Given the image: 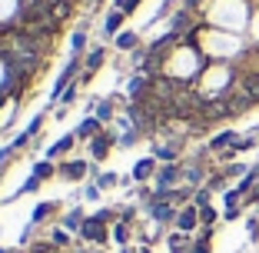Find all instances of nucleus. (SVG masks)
Returning <instances> with one entry per match:
<instances>
[{
	"label": "nucleus",
	"instance_id": "1",
	"mask_svg": "<svg viewBox=\"0 0 259 253\" xmlns=\"http://www.w3.org/2000/svg\"><path fill=\"white\" fill-rule=\"evenodd\" d=\"M146 210H150V216H153L156 223H173L176 213H180V207H176L173 200H166V197H153Z\"/></svg>",
	"mask_w": 259,
	"mask_h": 253
},
{
	"label": "nucleus",
	"instance_id": "2",
	"mask_svg": "<svg viewBox=\"0 0 259 253\" xmlns=\"http://www.w3.org/2000/svg\"><path fill=\"white\" fill-rule=\"evenodd\" d=\"M80 237L87 240V243H107V237H110V230H107V223L100 220V216H87L83 220V227H80Z\"/></svg>",
	"mask_w": 259,
	"mask_h": 253
},
{
	"label": "nucleus",
	"instance_id": "3",
	"mask_svg": "<svg viewBox=\"0 0 259 253\" xmlns=\"http://www.w3.org/2000/svg\"><path fill=\"white\" fill-rule=\"evenodd\" d=\"M153 180H156V193H166V190H173V187L183 180V167H180V163H166L163 170H156Z\"/></svg>",
	"mask_w": 259,
	"mask_h": 253
},
{
	"label": "nucleus",
	"instance_id": "4",
	"mask_svg": "<svg viewBox=\"0 0 259 253\" xmlns=\"http://www.w3.org/2000/svg\"><path fill=\"white\" fill-rule=\"evenodd\" d=\"M76 70H80V57H73V60H67V67L60 70V77L54 80V90H50V100H60L63 90L67 87H73V77H76Z\"/></svg>",
	"mask_w": 259,
	"mask_h": 253
},
{
	"label": "nucleus",
	"instance_id": "5",
	"mask_svg": "<svg viewBox=\"0 0 259 253\" xmlns=\"http://www.w3.org/2000/svg\"><path fill=\"white\" fill-rule=\"evenodd\" d=\"M116 140H120V137H116L113 130H100L97 137L90 140V157H93V160H107V154L113 150Z\"/></svg>",
	"mask_w": 259,
	"mask_h": 253
},
{
	"label": "nucleus",
	"instance_id": "6",
	"mask_svg": "<svg viewBox=\"0 0 259 253\" xmlns=\"http://www.w3.org/2000/svg\"><path fill=\"white\" fill-rule=\"evenodd\" d=\"M176 230L183 233H193L199 227V207H193V203H186V207H180V213H176Z\"/></svg>",
	"mask_w": 259,
	"mask_h": 253
},
{
	"label": "nucleus",
	"instance_id": "7",
	"mask_svg": "<svg viewBox=\"0 0 259 253\" xmlns=\"http://www.w3.org/2000/svg\"><path fill=\"white\" fill-rule=\"evenodd\" d=\"M87 173H90V167H87V160H67L60 163V170H57V176H63V180H87Z\"/></svg>",
	"mask_w": 259,
	"mask_h": 253
},
{
	"label": "nucleus",
	"instance_id": "8",
	"mask_svg": "<svg viewBox=\"0 0 259 253\" xmlns=\"http://www.w3.org/2000/svg\"><path fill=\"white\" fill-rule=\"evenodd\" d=\"M153 176H156V157H140L133 163V180L143 184V180H153Z\"/></svg>",
	"mask_w": 259,
	"mask_h": 253
},
{
	"label": "nucleus",
	"instance_id": "9",
	"mask_svg": "<svg viewBox=\"0 0 259 253\" xmlns=\"http://www.w3.org/2000/svg\"><path fill=\"white\" fill-rule=\"evenodd\" d=\"M166 246H169V253H190L193 237H190V233H183V230H173L166 237Z\"/></svg>",
	"mask_w": 259,
	"mask_h": 253
},
{
	"label": "nucleus",
	"instance_id": "10",
	"mask_svg": "<svg viewBox=\"0 0 259 253\" xmlns=\"http://www.w3.org/2000/svg\"><path fill=\"white\" fill-rule=\"evenodd\" d=\"M100 130H103V123H100L97 117H83L80 127H76V140H93Z\"/></svg>",
	"mask_w": 259,
	"mask_h": 253
},
{
	"label": "nucleus",
	"instance_id": "11",
	"mask_svg": "<svg viewBox=\"0 0 259 253\" xmlns=\"http://www.w3.org/2000/svg\"><path fill=\"white\" fill-rule=\"evenodd\" d=\"M73 143H76V133H67V137H60L57 143H50V150H47V160H54V157L70 154V150H73Z\"/></svg>",
	"mask_w": 259,
	"mask_h": 253
},
{
	"label": "nucleus",
	"instance_id": "12",
	"mask_svg": "<svg viewBox=\"0 0 259 253\" xmlns=\"http://www.w3.org/2000/svg\"><path fill=\"white\" fill-rule=\"evenodd\" d=\"M103 60H107V47H93L90 54H87V67H83V74H97L100 67H103Z\"/></svg>",
	"mask_w": 259,
	"mask_h": 253
},
{
	"label": "nucleus",
	"instance_id": "13",
	"mask_svg": "<svg viewBox=\"0 0 259 253\" xmlns=\"http://www.w3.org/2000/svg\"><path fill=\"white\" fill-rule=\"evenodd\" d=\"M54 210H57V203H54V200H44V203H37V207H33L30 223H33V227H37V223H44L47 216H54Z\"/></svg>",
	"mask_w": 259,
	"mask_h": 253
},
{
	"label": "nucleus",
	"instance_id": "14",
	"mask_svg": "<svg viewBox=\"0 0 259 253\" xmlns=\"http://www.w3.org/2000/svg\"><path fill=\"white\" fill-rule=\"evenodd\" d=\"M236 130H223V133H216L213 140H209V150H226V147H233L236 143Z\"/></svg>",
	"mask_w": 259,
	"mask_h": 253
},
{
	"label": "nucleus",
	"instance_id": "15",
	"mask_svg": "<svg viewBox=\"0 0 259 253\" xmlns=\"http://www.w3.org/2000/svg\"><path fill=\"white\" fill-rule=\"evenodd\" d=\"M123 20H126V14H123V10H110L107 14V23H103V30L110 33V37H113V33H120V27H123Z\"/></svg>",
	"mask_w": 259,
	"mask_h": 253
},
{
	"label": "nucleus",
	"instance_id": "16",
	"mask_svg": "<svg viewBox=\"0 0 259 253\" xmlns=\"http://www.w3.org/2000/svg\"><path fill=\"white\" fill-rule=\"evenodd\" d=\"M137 44H140V33H133V30H120L116 33V50H133Z\"/></svg>",
	"mask_w": 259,
	"mask_h": 253
},
{
	"label": "nucleus",
	"instance_id": "17",
	"mask_svg": "<svg viewBox=\"0 0 259 253\" xmlns=\"http://www.w3.org/2000/svg\"><path fill=\"white\" fill-rule=\"evenodd\" d=\"M83 210H70L67 216H63V230H73V233H80V227H83Z\"/></svg>",
	"mask_w": 259,
	"mask_h": 253
},
{
	"label": "nucleus",
	"instance_id": "18",
	"mask_svg": "<svg viewBox=\"0 0 259 253\" xmlns=\"http://www.w3.org/2000/svg\"><path fill=\"white\" fill-rule=\"evenodd\" d=\"M33 176H37V180H50V176H57V167L50 160H37L33 163V170H30Z\"/></svg>",
	"mask_w": 259,
	"mask_h": 253
},
{
	"label": "nucleus",
	"instance_id": "19",
	"mask_svg": "<svg viewBox=\"0 0 259 253\" xmlns=\"http://www.w3.org/2000/svg\"><path fill=\"white\" fill-rule=\"evenodd\" d=\"M113 103H116V100H97V114H93V117H97L100 123H110V120H113Z\"/></svg>",
	"mask_w": 259,
	"mask_h": 253
},
{
	"label": "nucleus",
	"instance_id": "20",
	"mask_svg": "<svg viewBox=\"0 0 259 253\" xmlns=\"http://www.w3.org/2000/svg\"><path fill=\"white\" fill-rule=\"evenodd\" d=\"M110 237H113L120 246H130V223L116 220V223H113V233H110Z\"/></svg>",
	"mask_w": 259,
	"mask_h": 253
},
{
	"label": "nucleus",
	"instance_id": "21",
	"mask_svg": "<svg viewBox=\"0 0 259 253\" xmlns=\"http://www.w3.org/2000/svg\"><path fill=\"white\" fill-rule=\"evenodd\" d=\"M50 243H54L57 250H67V246H70V230H63V227H54V230H50Z\"/></svg>",
	"mask_w": 259,
	"mask_h": 253
},
{
	"label": "nucleus",
	"instance_id": "22",
	"mask_svg": "<svg viewBox=\"0 0 259 253\" xmlns=\"http://www.w3.org/2000/svg\"><path fill=\"white\" fill-rule=\"evenodd\" d=\"M209 237H213V230H203L196 240H193V246H190V253H209Z\"/></svg>",
	"mask_w": 259,
	"mask_h": 253
},
{
	"label": "nucleus",
	"instance_id": "23",
	"mask_svg": "<svg viewBox=\"0 0 259 253\" xmlns=\"http://www.w3.org/2000/svg\"><path fill=\"white\" fill-rule=\"evenodd\" d=\"M169 30H173V33H186V30H190V10L176 14V17H173V23H169Z\"/></svg>",
	"mask_w": 259,
	"mask_h": 253
},
{
	"label": "nucleus",
	"instance_id": "24",
	"mask_svg": "<svg viewBox=\"0 0 259 253\" xmlns=\"http://www.w3.org/2000/svg\"><path fill=\"white\" fill-rule=\"evenodd\" d=\"M83 47H87V30L80 27V30L73 33V40H70V54H73V57H80V54H83Z\"/></svg>",
	"mask_w": 259,
	"mask_h": 253
},
{
	"label": "nucleus",
	"instance_id": "25",
	"mask_svg": "<svg viewBox=\"0 0 259 253\" xmlns=\"http://www.w3.org/2000/svg\"><path fill=\"white\" fill-rule=\"evenodd\" d=\"M40 187H44V180H37V176L30 173V176H27V180H23V187H20V190L14 193V197H20V193H37Z\"/></svg>",
	"mask_w": 259,
	"mask_h": 253
},
{
	"label": "nucleus",
	"instance_id": "26",
	"mask_svg": "<svg viewBox=\"0 0 259 253\" xmlns=\"http://www.w3.org/2000/svg\"><path fill=\"white\" fill-rule=\"evenodd\" d=\"M209 187H199V190H193V207H209Z\"/></svg>",
	"mask_w": 259,
	"mask_h": 253
},
{
	"label": "nucleus",
	"instance_id": "27",
	"mask_svg": "<svg viewBox=\"0 0 259 253\" xmlns=\"http://www.w3.org/2000/svg\"><path fill=\"white\" fill-rule=\"evenodd\" d=\"M116 184H120V176H116V173H100L97 176V187H100V190H113Z\"/></svg>",
	"mask_w": 259,
	"mask_h": 253
},
{
	"label": "nucleus",
	"instance_id": "28",
	"mask_svg": "<svg viewBox=\"0 0 259 253\" xmlns=\"http://www.w3.org/2000/svg\"><path fill=\"white\" fill-rule=\"evenodd\" d=\"M199 223H203L206 230H209V227L216 223V210H213V207H199Z\"/></svg>",
	"mask_w": 259,
	"mask_h": 253
},
{
	"label": "nucleus",
	"instance_id": "29",
	"mask_svg": "<svg viewBox=\"0 0 259 253\" xmlns=\"http://www.w3.org/2000/svg\"><path fill=\"white\" fill-rule=\"evenodd\" d=\"M113 7L123 10V14H133V10L140 7V0H113Z\"/></svg>",
	"mask_w": 259,
	"mask_h": 253
},
{
	"label": "nucleus",
	"instance_id": "30",
	"mask_svg": "<svg viewBox=\"0 0 259 253\" xmlns=\"http://www.w3.org/2000/svg\"><path fill=\"white\" fill-rule=\"evenodd\" d=\"M30 137H33V133H30V130H27V127H23V130H20V133H17V140H14V147H17V150H23V147L30 143Z\"/></svg>",
	"mask_w": 259,
	"mask_h": 253
},
{
	"label": "nucleus",
	"instance_id": "31",
	"mask_svg": "<svg viewBox=\"0 0 259 253\" xmlns=\"http://www.w3.org/2000/svg\"><path fill=\"white\" fill-rule=\"evenodd\" d=\"M206 187H209V190H223V187H226V173H213Z\"/></svg>",
	"mask_w": 259,
	"mask_h": 253
},
{
	"label": "nucleus",
	"instance_id": "32",
	"mask_svg": "<svg viewBox=\"0 0 259 253\" xmlns=\"http://www.w3.org/2000/svg\"><path fill=\"white\" fill-rule=\"evenodd\" d=\"M14 154H17V147H14V143H10V147H4V150H0V167L14 160Z\"/></svg>",
	"mask_w": 259,
	"mask_h": 253
},
{
	"label": "nucleus",
	"instance_id": "33",
	"mask_svg": "<svg viewBox=\"0 0 259 253\" xmlns=\"http://www.w3.org/2000/svg\"><path fill=\"white\" fill-rule=\"evenodd\" d=\"M60 100H63V110H67L70 103H73V100H76V84H73V87H67V90H63V97H60Z\"/></svg>",
	"mask_w": 259,
	"mask_h": 253
},
{
	"label": "nucleus",
	"instance_id": "34",
	"mask_svg": "<svg viewBox=\"0 0 259 253\" xmlns=\"http://www.w3.org/2000/svg\"><path fill=\"white\" fill-rule=\"evenodd\" d=\"M40 127H44V117H33V120L27 123V130H30L33 137H37V130H40Z\"/></svg>",
	"mask_w": 259,
	"mask_h": 253
},
{
	"label": "nucleus",
	"instance_id": "35",
	"mask_svg": "<svg viewBox=\"0 0 259 253\" xmlns=\"http://www.w3.org/2000/svg\"><path fill=\"white\" fill-rule=\"evenodd\" d=\"M83 197H87V200H97V197H100V187H97V184H93V187H87V190H83Z\"/></svg>",
	"mask_w": 259,
	"mask_h": 253
},
{
	"label": "nucleus",
	"instance_id": "36",
	"mask_svg": "<svg viewBox=\"0 0 259 253\" xmlns=\"http://www.w3.org/2000/svg\"><path fill=\"white\" fill-rule=\"evenodd\" d=\"M133 216H137V213H133V207H123V210H120V220H123V223H130Z\"/></svg>",
	"mask_w": 259,
	"mask_h": 253
},
{
	"label": "nucleus",
	"instance_id": "37",
	"mask_svg": "<svg viewBox=\"0 0 259 253\" xmlns=\"http://www.w3.org/2000/svg\"><path fill=\"white\" fill-rule=\"evenodd\" d=\"M239 216V207H226V220H236Z\"/></svg>",
	"mask_w": 259,
	"mask_h": 253
},
{
	"label": "nucleus",
	"instance_id": "38",
	"mask_svg": "<svg viewBox=\"0 0 259 253\" xmlns=\"http://www.w3.org/2000/svg\"><path fill=\"white\" fill-rule=\"evenodd\" d=\"M123 253H140V246H123Z\"/></svg>",
	"mask_w": 259,
	"mask_h": 253
},
{
	"label": "nucleus",
	"instance_id": "39",
	"mask_svg": "<svg viewBox=\"0 0 259 253\" xmlns=\"http://www.w3.org/2000/svg\"><path fill=\"white\" fill-rule=\"evenodd\" d=\"M47 253H63V250H57V246H50V250H47Z\"/></svg>",
	"mask_w": 259,
	"mask_h": 253
},
{
	"label": "nucleus",
	"instance_id": "40",
	"mask_svg": "<svg viewBox=\"0 0 259 253\" xmlns=\"http://www.w3.org/2000/svg\"><path fill=\"white\" fill-rule=\"evenodd\" d=\"M83 253H103V250H83Z\"/></svg>",
	"mask_w": 259,
	"mask_h": 253
},
{
	"label": "nucleus",
	"instance_id": "41",
	"mask_svg": "<svg viewBox=\"0 0 259 253\" xmlns=\"http://www.w3.org/2000/svg\"><path fill=\"white\" fill-rule=\"evenodd\" d=\"M93 4H103V0H93Z\"/></svg>",
	"mask_w": 259,
	"mask_h": 253
},
{
	"label": "nucleus",
	"instance_id": "42",
	"mask_svg": "<svg viewBox=\"0 0 259 253\" xmlns=\"http://www.w3.org/2000/svg\"><path fill=\"white\" fill-rule=\"evenodd\" d=\"M0 176H4V167H0Z\"/></svg>",
	"mask_w": 259,
	"mask_h": 253
}]
</instances>
